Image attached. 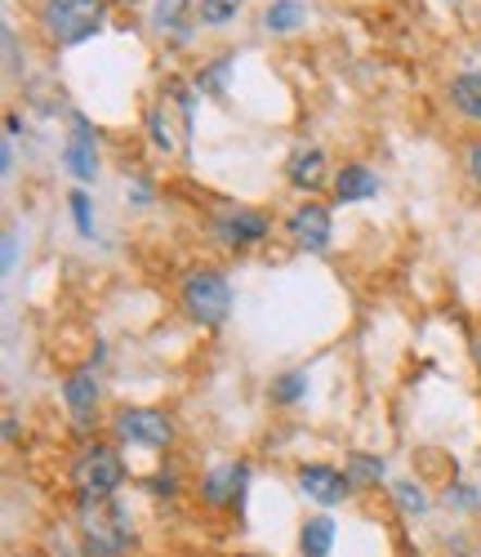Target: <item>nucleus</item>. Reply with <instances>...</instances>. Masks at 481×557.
<instances>
[{
  "instance_id": "9d476101",
  "label": "nucleus",
  "mask_w": 481,
  "mask_h": 557,
  "mask_svg": "<svg viewBox=\"0 0 481 557\" xmlns=\"http://www.w3.org/2000/svg\"><path fill=\"white\" fill-rule=\"evenodd\" d=\"M63 161H67V170L81 183L99 178V138H94V129H89V121L81 112L72 116V134H67V144H63Z\"/></svg>"
},
{
  "instance_id": "1a4fd4ad",
  "label": "nucleus",
  "mask_w": 481,
  "mask_h": 557,
  "mask_svg": "<svg viewBox=\"0 0 481 557\" xmlns=\"http://www.w3.org/2000/svg\"><path fill=\"white\" fill-rule=\"evenodd\" d=\"M295 482H299V491H304L308 499H317V504H325V508L344 504L348 491H353L348 473H344V469H334V463H304Z\"/></svg>"
},
{
  "instance_id": "7ed1b4c3",
  "label": "nucleus",
  "mask_w": 481,
  "mask_h": 557,
  "mask_svg": "<svg viewBox=\"0 0 481 557\" xmlns=\"http://www.w3.org/2000/svg\"><path fill=\"white\" fill-rule=\"evenodd\" d=\"M178 304H183V312L192 321H197V326L214 331V326H223L227 312H232V286H227V276L219 268H210V263L187 268L183 286H178Z\"/></svg>"
},
{
  "instance_id": "4be33fe9",
  "label": "nucleus",
  "mask_w": 481,
  "mask_h": 557,
  "mask_svg": "<svg viewBox=\"0 0 481 557\" xmlns=\"http://www.w3.org/2000/svg\"><path fill=\"white\" fill-rule=\"evenodd\" d=\"M393 491H397V504H402V513L419 518V513H423V508H428V499H423V491H419L415 482H397Z\"/></svg>"
},
{
  "instance_id": "6e6552de",
  "label": "nucleus",
  "mask_w": 481,
  "mask_h": 557,
  "mask_svg": "<svg viewBox=\"0 0 481 557\" xmlns=\"http://www.w3.org/2000/svg\"><path fill=\"white\" fill-rule=\"evenodd\" d=\"M63 406H67V414L81 424V429H89L94 420H99V406H103V384H99V375H94L89 366H81V370H72V375L63 380Z\"/></svg>"
},
{
  "instance_id": "f8f14e48",
  "label": "nucleus",
  "mask_w": 481,
  "mask_h": 557,
  "mask_svg": "<svg viewBox=\"0 0 481 557\" xmlns=\"http://www.w3.org/2000/svg\"><path fill=\"white\" fill-rule=\"evenodd\" d=\"M246 478H250L246 463H219V469H210L201 478V499L214 508H227L240 499V491H246Z\"/></svg>"
},
{
  "instance_id": "5701e85b",
  "label": "nucleus",
  "mask_w": 481,
  "mask_h": 557,
  "mask_svg": "<svg viewBox=\"0 0 481 557\" xmlns=\"http://www.w3.org/2000/svg\"><path fill=\"white\" fill-rule=\"evenodd\" d=\"M67 206H72V219H76V227H81V237H94V210H89V197L76 188V193L67 197Z\"/></svg>"
},
{
  "instance_id": "9b49d317",
  "label": "nucleus",
  "mask_w": 481,
  "mask_h": 557,
  "mask_svg": "<svg viewBox=\"0 0 481 557\" xmlns=\"http://www.w3.org/2000/svg\"><path fill=\"white\" fill-rule=\"evenodd\" d=\"M330 178V157H325V148H299L291 161H285V183H291V188L295 193H317L321 188V183Z\"/></svg>"
},
{
  "instance_id": "423d86ee",
  "label": "nucleus",
  "mask_w": 481,
  "mask_h": 557,
  "mask_svg": "<svg viewBox=\"0 0 481 557\" xmlns=\"http://www.w3.org/2000/svg\"><path fill=\"white\" fill-rule=\"evenodd\" d=\"M112 429L121 442L143 446V450H165L174 442V420L157 406H125L112 414Z\"/></svg>"
},
{
  "instance_id": "f03ea898",
  "label": "nucleus",
  "mask_w": 481,
  "mask_h": 557,
  "mask_svg": "<svg viewBox=\"0 0 481 557\" xmlns=\"http://www.w3.org/2000/svg\"><path fill=\"white\" fill-rule=\"evenodd\" d=\"M76 531H81L85 557H121L134 540V527L121 499H81Z\"/></svg>"
},
{
  "instance_id": "f3484780",
  "label": "nucleus",
  "mask_w": 481,
  "mask_h": 557,
  "mask_svg": "<svg viewBox=\"0 0 481 557\" xmlns=\"http://www.w3.org/2000/svg\"><path fill=\"white\" fill-rule=\"evenodd\" d=\"M330 544H334V518H308L304 531H299V548L304 557H330Z\"/></svg>"
},
{
  "instance_id": "aec40b11",
  "label": "nucleus",
  "mask_w": 481,
  "mask_h": 557,
  "mask_svg": "<svg viewBox=\"0 0 481 557\" xmlns=\"http://www.w3.org/2000/svg\"><path fill=\"white\" fill-rule=\"evenodd\" d=\"M148 129H152V144H157V152H174V121H170V108H165V99L148 112Z\"/></svg>"
},
{
  "instance_id": "b1692460",
  "label": "nucleus",
  "mask_w": 481,
  "mask_h": 557,
  "mask_svg": "<svg viewBox=\"0 0 481 557\" xmlns=\"http://www.w3.org/2000/svg\"><path fill=\"white\" fill-rule=\"evenodd\" d=\"M464 170H468V178L481 188V138H472V144L464 148Z\"/></svg>"
},
{
  "instance_id": "f257e3e1",
  "label": "nucleus",
  "mask_w": 481,
  "mask_h": 557,
  "mask_svg": "<svg viewBox=\"0 0 481 557\" xmlns=\"http://www.w3.org/2000/svg\"><path fill=\"white\" fill-rule=\"evenodd\" d=\"M36 23L50 36V45L72 50L99 36L108 23V0H36Z\"/></svg>"
},
{
  "instance_id": "ddd939ff",
  "label": "nucleus",
  "mask_w": 481,
  "mask_h": 557,
  "mask_svg": "<svg viewBox=\"0 0 481 557\" xmlns=\"http://www.w3.org/2000/svg\"><path fill=\"white\" fill-rule=\"evenodd\" d=\"M374 193H379V174L366 161H348L340 174H334V201H340V206L370 201Z\"/></svg>"
},
{
  "instance_id": "4468645a",
  "label": "nucleus",
  "mask_w": 481,
  "mask_h": 557,
  "mask_svg": "<svg viewBox=\"0 0 481 557\" xmlns=\"http://www.w3.org/2000/svg\"><path fill=\"white\" fill-rule=\"evenodd\" d=\"M446 95H451V108H455V112H459L464 121L481 125V67H472V72H459V76H451Z\"/></svg>"
},
{
  "instance_id": "bb28decb",
  "label": "nucleus",
  "mask_w": 481,
  "mask_h": 557,
  "mask_svg": "<svg viewBox=\"0 0 481 557\" xmlns=\"http://www.w3.org/2000/svg\"><path fill=\"white\" fill-rule=\"evenodd\" d=\"M14 557H36V553H14Z\"/></svg>"
},
{
  "instance_id": "2eb2a0df",
  "label": "nucleus",
  "mask_w": 481,
  "mask_h": 557,
  "mask_svg": "<svg viewBox=\"0 0 481 557\" xmlns=\"http://www.w3.org/2000/svg\"><path fill=\"white\" fill-rule=\"evenodd\" d=\"M187 14L197 18V0H157V10H152V27L161 36H174V40H187L192 36V23Z\"/></svg>"
},
{
  "instance_id": "dca6fc26",
  "label": "nucleus",
  "mask_w": 481,
  "mask_h": 557,
  "mask_svg": "<svg viewBox=\"0 0 481 557\" xmlns=\"http://www.w3.org/2000/svg\"><path fill=\"white\" fill-rule=\"evenodd\" d=\"M259 23H263V32H272V36H291V32H299V27L308 23V5H304V0H272Z\"/></svg>"
},
{
  "instance_id": "412c9836",
  "label": "nucleus",
  "mask_w": 481,
  "mask_h": 557,
  "mask_svg": "<svg viewBox=\"0 0 481 557\" xmlns=\"http://www.w3.org/2000/svg\"><path fill=\"white\" fill-rule=\"evenodd\" d=\"M304 393H308V375H304V370H285V375L272 384V401L276 406H295Z\"/></svg>"
},
{
  "instance_id": "393cba45",
  "label": "nucleus",
  "mask_w": 481,
  "mask_h": 557,
  "mask_svg": "<svg viewBox=\"0 0 481 557\" xmlns=\"http://www.w3.org/2000/svg\"><path fill=\"white\" fill-rule=\"evenodd\" d=\"M148 491H157V495H174V478H152Z\"/></svg>"
},
{
  "instance_id": "6ab92c4d",
  "label": "nucleus",
  "mask_w": 481,
  "mask_h": 557,
  "mask_svg": "<svg viewBox=\"0 0 481 557\" xmlns=\"http://www.w3.org/2000/svg\"><path fill=\"white\" fill-rule=\"evenodd\" d=\"M348 482L353 486H379L383 482V459H374V455H361V450H353L348 455Z\"/></svg>"
},
{
  "instance_id": "20e7f679",
  "label": "nucleus",
  "mask_w": 481,
  "mask_h": 557,
  "mask_svg": "<svg viewBox=\"0 0 481 557\" xmlns=\"http://www.w3.org/2000/svg\"><path fill=\"white\" fill-rule=\"evenodd\" d=\"M72 486L81 499H116V491L125 486V459L116 446L108 442H89L76 450L72 459Z\"/></svg>"
},
{
  "instance_id": "0eeeda50",
  "label": "nucleus",
  "mask_w": 481,
  "mask_h": 557,
  "mask_svg": "<svg viewBox=\"0 0 481 557\" xmlns=\"http://www.w3.org/2000/svg\"><path fill=\"white\" fill-rule=\"evenodd\" d=\"M285 237H291L299 250H308V255H325L330 242H334V214H330V206L299 201L291 210V219H285Z\"/></svg>"
},
{
  "instance_id": "39448f33",
  "label": "nucleus",
  "mask_w": 481,
  "mask_h": 557,
  "mask_svg": "<svg viewBox=\"0 0 481 557\" xmlns=\"http://www.w3.org/2000/svg\"><path fill=\"white\" fill-rule=\"evenodd\" d=\"M210 237L214 246L232 250V255H246L255 246H263L272 237V219L255 206H236V201H223L214 214H210Z\"/></svg>"
},
{
  "instance_id": "cd10ccee",
  "label": "nucleus",
  "mask_w": 481,
  "mask_h": 557,
  "mask_svg": "<svg viewBox=\"0 0 481 557\" xmlns=\"http://www.w3.org/2000/svg\"><path fill=\"white\" fill-rule=\"evenodd\" d=\"M446 5H464V0H446Z\"/></svg>"
},
{
  "instance_id": "a878e982",
  "label": "nucleus",
  "mask_w": 481,
  "mask_h": 557,
  "mask_svg": "<svg viewBox=\"0 0 481 557\" xmlns=\"http://www.w3.org/2000/svg\"><path fill=\"white\" fill-rule=\"evenodd\" d=\"M477 366H481V339H477Z\"/></svg>"
},
{
  "instance_id": "a211bd4d",
  "label": "nucleus",
  "mask_w": 481,
  "mask_h": 557,
  "mask_svg": "<svg viewBox=\"0 0 481 557\" xmlns=\"http://www.w3.org/2000/svg\"><path fill=\"white\" fill-rule=\"evenodd\" d=\"M240 5H246V0H197V23L201 27H227V23H236Z\"/></svg>"
}]
</instances>
